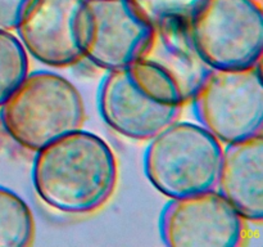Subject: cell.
Returning a JSON list of instances; mask_svg holds the SVG:
<instances>
[{"label": "cell", "mask_w": 263, "mask_h": 247, "mask_svg": "<svg viewBox=\"0 0 263 247\" xmlns=\"http://www.w3.org/2000/svg\"><path fill=\"white\" fill-rule=\"evenodd\" d=\"M32 182L49 207L68 215H87L112 198L118 162L104 139L80 129L36 152Z\"/></svg>", "instance_id": "6da1fadb"}, {"label": "cell", "mask_w": 263, "mask_h": 247, "mask_svg": "<svg viewBox=\"0 0 263 247\" xmlns=\"http://www.w3.org/2000/svg\"><path fill=\"white\" fill-rule=\"evenodd\" d=\"M100 115L116 133L151 140L176 122L184 102L163 74L143 61L108 71L98 95Z\"/></svg>", "instance_id": "7a4b0ae2"}, {"label": "cell", "mask_w": 263, "mask_h": 247, "mask_svg": "<svg viewBox=\"0 0 263 247\" xmlns=\"http://www.w3.org/2000/svg\"><path fill=\"white\" fill-rule=\"evenodd\" d=\"M0 108L8 135L33 152L80 130L85 121L80 90L66 77L48 71L28 72Z\"/></svg>", "instance_id": "3957f363"}, {"label": "cell", "mask_w": 263, "mask_h": 247, "mask_svg": "<svg viewBox=\"0 0 263 247\" xmlns=\"http://www.w3.org/2000/svg\"><path fill=\"white\" fill-rule=\"evenodd\" d=\"M222 143L202 125L179 121L149 140L144 171L151 184L171 198L216 189Z\"/></svg>", "instance_id": "277c9868"}, {"label": "cell", "mask_w": 263, "mask_h": 247, "mask_svg": "<svg viewBox=\"0 0 263 247\" xmlns=\"http://www.w3.org/2000/svg\"><path fill=\"white\" fill-rule=\"evenodd\" d=\"M190 103L199 125L222 144L259 135L263 131L261 63L212 69Z\"/></svg>", "instance_id": "5b68a950"}, {"label": "cell", "mask_w": 263, "mask_h": 247, "mask_svg": "<svg viewBox=\"0 0 263 247\" xmlns=\"http://www.w3.org/2000/svg\"><path fill=\"white\" fill-rule=\"evenodd\" d=\"M190 26L198 50L213 69L261 63L263 13L257 0H203Z\"/></svg>", "instance_id": "8992f818"}, {"label": "cell", "mask_w": 263, "mask_h": 247, "mask_svg": "<svg viewBox=\"0 0 263 247\" xmlns=\"http://www.w3.org/2000/svg\"><path fill=\"white\" fill-rule=\"evenodd\" d=\"M152 23L131 0H84L80 18L84 57L107 71L138 61Z\"/></svg>", "instance_id": "52a82bcc"}, {"label": "cell", "mask_w": 263, "mask_h": 247, "mask_svg": "<svg viewBox=\"0 0 263 247\" xmlns=\"http://www.w3.org/2000/svg\"><path fill=\"white\" fill-rule=\"evenodd\" d=\"M159 234L171 247H238L246 220L218 190L171 198L159 216Z\"/></svg>", "instance_id": "ba28073f"}, {"label": "cell", "mask_w": 263, "mask_h": 247, "mask_svg": "<svg viewBox=\"0 0 263 247\" xmlns=\"http://www.w3.org/2000/svg\"><path fill=\"white\" fill-rule=\"evenodd\" d=\"M82 7L84 0H32L17 27L27 53L50 67L81 62Z\"/></svg>", "instance_id": "9c48e42d"}, {"label": "cell", "mask_w": 263, "mask_h": 247, "mask_svg": "<svg viewBox=\"0 0 263 247\" xmlns=\"http://www.w3.org/2000/svg\"><path fill=\"white\" fill-rule=\"evenodd\" d=\"M139 61L163 74L177 90L184 104L192 102L213 69L198 50L187 18H166L153 23Z\"/></svg>", "instance_id": "30bf717a"}, {"label": "cell", "mask_w": 263, "mask_h": 247, "mask_svg": "<svg viewBox=\"0 0 263 247\" xmlns=\"http://www.w3.org/2000/svg\"><path fill=\"white\" fill-rule=\"evenodd\" d=\"M218 192L246 221L263 220V135L228 144L223 148Z\"/></svg>", "instance_id": "8fae6325"}, {"label": "cell", "mask_w": 263, "mask_h": 247, "mask_svg": "<svg viewBox=\"0 0 263 247\" xmlns=\"http://www.w3.org/2000/svg\"><path fill=\"white\" fill-rule=\"evenodd\" d=\"M36 225L28 203L0 185V247L31 246Z\"/></svg>", "instance_id": "7c38bea8"}, {"label": "cell", "mask_w": 263, "mask_h": 247, "mask_svg": "<svg viewBox=\"0 0 263 247\" xmlns=\"http://www.w3.org/2000/svg\"><path fill=\"white\" fill-rule=\"evenodd\" d=\"M30 72L28 53L20 38L0 30V107Z\"/></svg>", "instance_id": "4fadbf2b"}, {"label": "cell", "mask_w": 263, "mask_h": 247, "mask_svg": "<svg viewBox=\"0 0 263 247\" xmlns=\"http://www.w3.org/2000/svg\"><path fill=\"white\" fill-rule=\"evenodd\" d=\"M139 12L153 25L166 18L192 20L203 0H131Z\"/></svg>", "instance_id": "5bb4252c"}, {"label": "cell", "mask_w": 263, "mask_h": 247, "mask_svg": "<svg viewBox=\"0 0 263 247\" xmlns=\"http://www.w3.org/2000/svg\"><path fill=\"white\" fill-rule=\"evenodd\" d=\"M32 0H0V30H17Z\"/></svg>", "instance_id": "9a60e30c"}]
</instances>
